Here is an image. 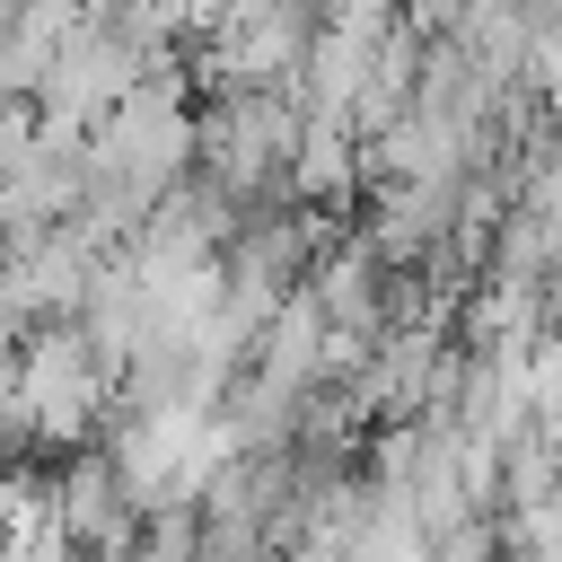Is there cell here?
Instances as JSON below:
<instances>
[{"label": "cell", "mask_w": 562, "mask_h": 562, "mask_svg": "<svg viewBox=\"0 0 562 562\" xmlns=\"http://www.w3.org/2000/svg\"><path fill=\"white\" fill-rule=\"evenodd\" d=\"M9 413L35 439H97L114 413V360L88 342L79 316H44L18 334V378H9Z\"/></svg>", "instance_id": "obj_1"}, {"label": "cell", "mask_w": 562, "mask_h": 562, "mask_svg": "<svg viewBox=\"0 0 562 562\" xmlns=\"http://www.w3.org/2000/svg\"><path fill=\"white\" fill-rule=\"evenodd\" d=\"M518 360H527V422L553 439V430H562V334L544 325V334H536Z\"/></svg>", "instance_id": "obj_2"}]
</instances>
